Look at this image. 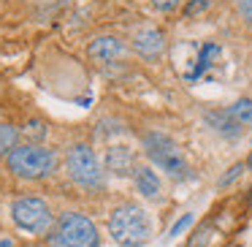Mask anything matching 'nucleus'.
<instances>
[{
	"mask_svg": "<svg viewBox=\"0 0 252 247\" xmlns=\"http://www.w3.org/2000/svg\"><path fill=\"white\" fill-rule=\"evenodd\" d=\"M206 120L212 122L214 128H217L220 133H225V136H239V122L233 120V117H230V111L225 109V111H209L206 114Z\"/></svg>",
	"mask_w": 252,
	"mask_h": 247,
	"instance_id": "nucleus-11",
	"label": "nucleus"
},
{
	"mask_svg": "<svg viewBox=\"0 0 252 247\" xmlns=\"http://www.w3.org/2000/svg\"><path fill=\"white\" fill-rule=\"evenodd\" d=\"M192 220H195V217H192L190 212H185V214H182V217H179V220H176V223L168 228V239H176V236H179L182 231H187V228L192 225Z\"/></svg>",
	"mask_w": 252,
	"mask_h": 247,
	"instance_id": "nucleus-15",
	"label": "nucleus"
},
{
	"mask_svg": "<svg viewBox=\"0 0 252 247\" xmlns=\"http://www.w3.org/2000/svg\"><path fill=\"white\" fill-rule=\"evenodd\" d=\"M87 55L93 57L95 63H100V66H111V63H120L122 57L127 55V46L122 38H117V35H100V38H95L93 44L87 46Z\"/></svg>",
	"mask_w": 252,
	"mask_h": 247,
	"instance_id": "nucleus-8",
	"label": "nucleus"
},
{
	"mask_svg": "<svg viewBox=\"0 0 252 247\" xmlns=\"http://www.w3.org/2000/svg\"><path fill=\"white\" fill-rule=\"evenodd\" d=\"M144 149H147V158L152 160L158 169H163L168 176H174V179L190 176V166H187V160H185V152H182L179 144L171 136L158 133V131L147 133V136H144Z\"/></svg>",
	"mask_w": 252,
	"mask_h": 247,
	"instance_id": "nucleus-4",
	"label": "nucleus"
},
{
	"mask_svg": "<svg viewBox=\"0 0 252 247\" xmlns=\"http://www.w3.org/2000/svg\"><path fill=\"white\" fill-rule=\"evenodd\" d=\"M11 220L19 231H28V234H44V231L55 228V217H52L49 204L38 196L17 198L11 204Z\"/></svg>",
	"mask_w": 252,
	"mask_h": 247,
	"instance_id": "nucleus-6",
	"label": "nucleus"
},
{
	"mask_svg": "<svg viewBox=\"0 0 252 247\" xmlns=\"http://www.w3.org/2000/svg\"><path fill=\"white\" fill-rule=\"evenodd\" d=\"M109 236L120 247H141L152 239V220L136 204H122L109 217Z\"/></svg>",
	"mask_w": 252,
	"mask_h": 247,
	"instance_id": "nucleus-1",
	"label": "nucleus"
},
{
	"mask_svg": "<svg viewBox=\"0 0 252 247\" xmlns=\"http://www.w3.org/2000/svg\"><path fill=\"white\" fill-rule=\"evenodd\" d=\"M49 247H100L98 225L82 212H63L49 231Z\"/></svg>",
	"mask_w": 252,
	"mask_h": 247,
	"instance_id": "nucleus-2",
	"label": "nucleus"
},
{
	"mask_svg": "<svg viewBox=\"0 0 252 247\" xmlns=\"http://www.w3.org/2000/svg\"><path fill=\"white\" fill-rule=\"evenodd\" d=\"M244 169H247L244 163H233V166H230V169L225 171L222 176H220V182H217V185H220V187H228L233 179H239V176H241V171H244Z\"/></svg>",
	"mask_w": 252,
	"mask_h": 247,
	"instance_id": "nucleus-16",
	"label": "nucleus"
},
{
	"mask_svg": "<svg viewBox=\"0 0 252 247\" xmlns=\"http://www.w3.org/2000/svg\"><path fill=\"white\" fill-rule=\"evenodd\" d=\"M228 111L239 125H252V101L250 98H239Z\"/></svg>",
	"mask_w": 252,
	"mask_h": 247,
	"instance_id": "nucleus-12",
	"label": "nucleus"
},
{
	"mask_svg": "<svg viewBox=\"0 0 252 247\" xmlns=\"http://www.w3.org/2000/svg\"><path fill=\"white\" fill-rule=\"evenodd\" d=\"M68 176L76 182L82 190H100L106 185V174L100 169V160L87 144H73L65 155Z\"/></svg>",
	"mask_w": 252,
	"mask_h": 247,
	"instance_id": "nucleus-5",
	"label": "nucleus"
},
{
	"mask_svg": "<svg viewBox=\"0 0 252 247\" xmlns=\"http://www.w3.org/2000/svg\"><path fill=\"white\" fill-rule=\"evenodd\" d=\"M209 3H212V0H190V3H187V8H185V17H192V14L206 11Z\"/></svg>",
	"mask_w": 252,
	"mask_h": 247,
	"instance_id": "nucleus-18",
	"label": "nucleus"
},
{
	"mask_svg": "<svg viewBox=\"0 0 252 247\" xmlns=\"http://www.w3.org/2000/svg\"><path fill=\"white\" fill-rule=\"evenodd\" d=\"M244 166H247V169H250V171H252V152H250V158H247V160H244Z\"/></svg>",
	"mask_w": 252,
	"mask_h": 247,
	"instance_id": "nucleus-20",
	"label": "nucleus"
},
{
	"mask_svg": "<svg viewBox=\"0 0 252 247\" xmlns=\"http://www.w3.org/2000/svg\"><path fill=\"white\" fill-rule=\"evenodd\" d=\"M130 46L138 57L144 60H158L165 52V35L158 28H138L130 38Z\"/></svg>",
	"mask_w": 252,
	"mask_h": 247,
	"instance_id": "nucleus-7",
	"label": "nucleus"
},
{
	"mask_svg": "<svg viewBox=\"0 0 252 247\" xmlns=\"http://www.w3.org/2000/svg\"><path fill=\"white\" fill-rule=\"evenodd\" d=\"M133 179H136V190L141 193L144 198H158L160 196V176L155 174L149 166H138Z\"/></svg>",
	"mask_w": 252,
	"mask_h": 247,
	"instance_id": "nucleus-10",
	"label": "nucleus"
},
{
	"mask_svg": "<svg viewBox=\"0 0 252 247\" xmlns=\"http://www.w3.org/2000/svg\"><path fill=\"white\" fill-rule=\"evenodd\" d=\"M233 247H244V245H233Z\"/></svg>",
	"mask_w": 252,
	"mask_h": 247,
	"instance_id": "nucleus-21",
	"label": "nucleus"
},
{
	"mask_svg": "<svg viewBox=\"0 0 252 247\" xmlns=\"http://www.w3.org/2000/svg\"><path fill=\"white\" fill-rule=\"evenodd\" d=\"M155 8H160V11H171V8L179 6V0H149Z\"/></svg>",
	"mask_w": 252,
	"mask_h": 247,
	"instance_id": "nucleus-19",
	"label": "nucleus"
},
{
	"mask_svg": "<svg viewBox=\"0 0 252 247\" xmlns=\"http://www.w3.org/2000/svg\"><path fill=\"white\" fill-rule=\"evenodd\" d=\"M106 169L117 176H130L136 174V152L125 144H111L106 149Z\"/></svg>",
	"mask_w": 252,
	"mask_h": 247,
	"instance_id": "nucleus-9",
	"label": "nucleus"
},
{
	"mask_svg": "<svg viewBox=\"0 0 252 247\" xmlns=\"http://www.w3.org/2000/svg\"><path fill=\"white\" fill-rule=\"evenodd\" d=\"M236 11L244 19L247 28H252V0H236Z\"/></svg>",
	"mask_w": 252,
	"mask_h": 247,
	"instance_id": "nucleus-17",
	"label": "nucleus"
},
{
	"mask_svg": "<svg viewBox=\"0 0 252 247\" xmlns=\"http://www.w3.org/2000/svg\"><path fill=\"white\" fill-rule=\"evenodd\" d=\"M6 163L19 179H44L57 169V155L55 149L44 144H19L6 155Z\"/></svg>",
	"mask_w": 252,
	"mask_h": 247,
	"instance_id": "nucleus-3",
	"label": "nucleus"
},
{
	"mask_svg": "<svg viewBox=\"0 0 252 247\" xmlns=\"http://www.w3.org/2000/svg\"><path fill=\"white\" fill-rule=\"evenodd\" d=\"M22 136L28 139V144H41L46 136V125L41 120H30L28 125L22 128Z\"/></svg>",
	"mask_w": 252,
	"mask_h": 247,
	"instance_id": "nucleus-14",
	"label": "nucleus"
},
{
	"mask_svg": "<svg viewBox=\"0 0 252 247\" xmlns=\"http://www.w3.org/2000/svg\"><path fill=\"white\" fill-rule=\"evenodd\" d=\"M17 139H19L17 128L8 125V122H0V155H8L14 147H19Z\"/></svg>",
	"mask_w": 252,
	"mask_h": 247,
	"instance_id": "nucleus-13",
	"label": "nucleus"
}]
</instances>
